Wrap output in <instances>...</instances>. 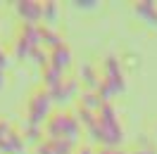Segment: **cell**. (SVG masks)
<instances>
[{"label":"cell","mask_w":157,"mask_h":154,"mask_svg":"<svg viewBox=\"0 0 157 154\" xmlns=\"http://www.w3.org/2000/svg\"><path fill=\"white\" fill-rule=\"evenodd\" d=\"M50 64L55 69H59L62 74L69 69V64H71V50H69L67 43H59L57 48L50 50Z\"/></svg>","instance_id":"52a82bcc"},{"label":"cell","mask_w":157,"mask_h":154,"mask_svg":"<svg viewBox=\"0 0 157 154\" xmlns=\"http://www.w3.org/2000/svg\"><path fill=\"white\" fill-rule=\"evenodd\" d=\"M76 90H78L76 81H74V78H64L59 86H55L52 90H48V93H50V100H52V102H69L71 97L76 95Z\"/></svg>","instance_id":"8992f818"},{"label":"cell","mask_w":157,"mask_h":154,"mask_svg":"<svg viewBox=\"0 0 157 154\" xmlns=\"http://www.w3.org/2000/svg\"><path fill=\"white\" fill-rule=\"evenodd\" d=\"M0 152L2 154H24V135L12 130L2 142H0Z\"/></svg>","instance_id":"30bf717a"},{"label":"cell","mask_w":157,"mask_h":154,"mask_svg":"<svg viewBox=\"0 0 157 154\" xmlns=\"http://www.w3.org/2000/svg\"><path fill=\"white\" fill-rule=\"evenodd\" d=\"M155 130H157V126H155Z\"/></svg>","instance_id":"cb8c5ba5"},{"label":"cell","mask_w":157,"mask_h":154,"mask_svg":"<svg viewBox=\"0 0 157 154\" xmlns=\"http://www.w3.org/2000/svg\"><path fill=\"white\" fill-rule=\"evenodd\" d=\"M5 67H7V55H5L2 50H0V71H2Z\"/></svg>","instance_id":"7402d4cb"},{"label":"cell","mask_w":157,"mask_h":154,"mask_svg":"<svg viewBox=\"0 0 157 154\" xmlns=\"http://www.w3.org/2000/svg\"><path fill=\"white\" fill-rule=\"evenodd\" d=\"M45 135L48 140H64V142L74 145L76 147L78 135H81V123H78L76 116L67 114V112H57V114H50V119L45 121Z\"/></svg>","instance_id":"6da1fadb"},{"label":"cell","mask_w":157,"mask_h":154,"mask_svg":"<svg viewBox=\"0 0 157 154\" xmlns=\"http://www.w3.org/2000/svg\"><path fill=\"white\" fill-rule=\"evenodd\" d=\"M5 83H7V78H5V74H2V71H0V90H2V88H5Z\"/></svg>","instance_id":"603a6c76"},{"label":"cell","mask_w":157,"mask_h":154,"mask_svg":"<svg viewBox=\"0 0 157 154\" xmlns=\"http://www.w3.org/2000/svg\"><path fill=\"white\" fill-rule=\"evenodd\" d=\"M133 12H136L140 19H145L147 24L157 26V2H152V0H140V2H133Z\"/></svg>","instance_id":"9c48e42d"},{"label":"cell","mask_w":157,"mask_h":154,"mask_svg":"<svg viewBox=\"0 0 157 154\" xmlns=\"http://www.w3.org/2000/svg\"><path fill=\"white\" fill-rule=\"evenodd\" d=\"M21 135H24V140H29V142H36V145H38V142H40V135H43V133H40V128H36V126H24V133H21Z\"/></svg>","instance_id":"2e32d148"},{"label":"cell","mask_w":157,"mask_h":154,"mask_svg":"<svg viewBox=\"0 0 157 154\" xmlns=\"http://www.w3.org/2000/svg\"><path fill=\"white\" fill-rule=\"evenodd\" d=\"M100 83H105L114 95L126 88V83H124V71H121V62H119L114 55H107L105 62H102V81H100Z\"/></svg>","instance_id":"277c9868"},{"label":"cell","mask_w":157,"mask_h":154,"mask_svg":"<svg viewBox=\"0 0 157 154\" xmlns=\"http://www.w3.org/2000/svg\"><path fill=\"white\" fill-rule=\"evenodd\" d=\"M40 76H43V86H45V90H52L55 86H59V83L64 81L62 71H59V69H55L52 64H48L45 69H40Z\"/></svg>","instance_id":"7c38bea8"},{"label":"cell","mask_w":157,"mask_h":154,"mask_svg":"<svg viewBox=\"0 0 157 154\" xmlns=\"http://www.w3.org/2000/svg\"><path fill=\"white\" fill-rule=\"evenodd\" d=\"M133 154H157V149H155V145H147V147H138Z\"/></svg>","instance_id":"ffe728a7"},{"label":"cell","mask_w":157,"mask_h":154,"mask_svg":"<svg viewBox=\"0 0 157 154\" xmlns=\"http://www.w3.org/2000/svg\"><path fill=\"white\" fill-rule=\"evenodd\" d=\"M40 45V29L38 24H24L19 29L17 43H14V55L17 57H31V52Z\"/></svg>","instance_id":"3957f363"},{"label":"cell","mask_w":157,"mask_h":154,"mask_svg":"<svg viewBox=\"0 0 157 154\" xmlns=\"http://www.w3.org/2000/svg\"><path fill=\"white\" fill-rule=\"evenodd\" d=\"M57 17H59V5L57 2H43V21H45V26H52V29H55Z\"/></svg>","instance_id":"5bb4252c"},{"label":"cell","mask_w":157,"mask_h":154,"mask_svg":"<svg viewBox=\"0 0 157 154\" xmlns=\"http://www.w3.org/2000/svg\"><path fill=\"white\" fill-rule=\"evenodd\" d=\"M78 81L88 86V93H98L100 81H98V71H95L93 64H81L78 67Z\"/></svg>","instance_id":"8fae6325"},{"label":"cell","mask_w":157,"mask_h":154,"mask_svg":"<svg viewBox=\"0 0 157 154\" xmlns=\"http://www.w3.org/2000/svg\"><path fill=\"white\" fill-rule=\"evenodd\" d=\"M76 154H95V152H93V147H90V145H81Z\"/></svg>","instance_id":"44dd1931"},{"label":"cell","mask_w":157,"mask_h":154,"mask_svg":"<svg viewBox=\"0 0 157 154\" xmlns=\"http://www.w3.org/2000/svg\"><path fill=\"white\" fill-rule=\"evenodd\" d=\"M12 130H14V128H12L10 121H0V142H2V140H5V138L12 133Z\"/></svg>","instance_id":"e0dca14e"},{"label":"cell","mask_w":157,"mask_h":154,"mask_svg":"<svg viewBox=\"0 0 157 154\" xmlns=\"http://www.w3.org/2000/svg\"><path fill=\"white\" fill-rule=\"evenodd\" d=\"M50 105H52V100H50V93L45 88H38L33 95L29 97V116H26V126H45V121L50 119Z\"/></svg>","instance_id":"7a4b0ae2"},{"label":"cell","mask_w":157,"mask_h":154,"mask_svg":"<svg viewBox=\"0 0 157 154\" xmlns=\"http://www.w3.org/2000/svg\"><path fill=\"white\" fill-rule=\"evenodd\" d=\"M76 7H81V10H93V7H98V0H81V2L76 0Z\"/></svg>","instance_id":"ac0fdd59"},{"label":"cell","mask_w":157,"mask_h":154,"mask_svg":"<svg viewBox=\"0 0 157 154\" xmlns=\"http://www.w3.org/2000/svg\"><path fill=\"white\" fill-rule=\"evenodd\" d=\"M17 14L24 19V24H38V21H43V2L21 0V2H17Z\"/></svg>","instance_id":"5b68a950"},{"label":"cell","mask_w":157,"mask_h":154,"mask_svg":"<svg viewBox=\"0 0 157 154\" xmlns=\"http://www.w3.org/2000/svg\"><path fill=\"white\" fill-rule=\"evenodd\" d=\"M40 29V45H45L48 50H52V48H57L59 43H64V40L59 38V33L52 26H38Z\"/></svg>","instance_id":"4fadbf2b"},{"label":"cell","mask_w":157,"mask_h":154,"mask_svg":"<svg viewBox=\"0 0 157 154\" xmlns=\"http://www.w3.org/2000/svg\"><path fill=\"white\" fill-rule=\"evenodd\" d=\"M36 152L38 154H71L74 145L64 142V140H40Z\"/></svg>","instance_id":"ba28073f"},{"label":"cell","mask_w":157,"mask_h":154,"mask_svg":"<svg viewBox=\"0 0 157 154\" xmlns=\"http://www.w3.org/2000/svg\"><path fill=\"white\" fill-rule=\"evenodd\" d=\"M31 59H33V62H38L40 69H45L50 64V50H45L43 45H38V48L31 52Z\"/></svg>","instance_id":"9a60e30c"},{"label":"cell","mask_w":157,"mask_h":154,"mask_svg":"<svg viewBox=\"0 0 157 154\" xmlns=\"http://www.w3.org/2000/svg\"><path fill=\"white\" fill-rule=\"evenodd\" d=\"M95 154H124V152H121L119 147H100Z\"/></svg>","instance_id":"d6986e66"}]
</instances>
